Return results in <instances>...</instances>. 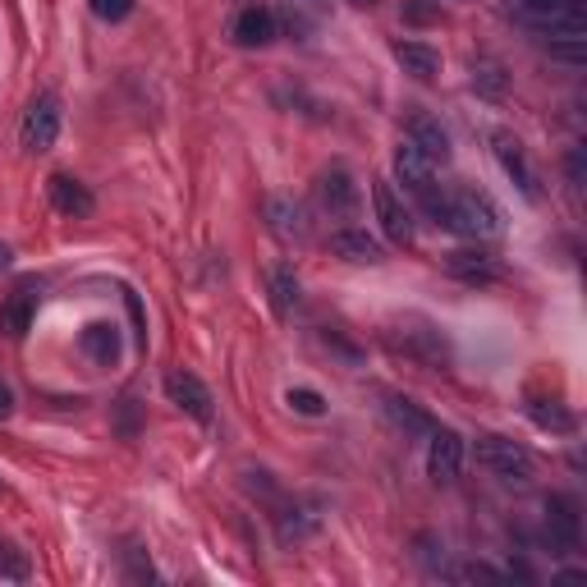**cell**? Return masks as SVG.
Returning <instances> with one entry per match:
<instances>
[{"label": "cell", "instance_id": "52a82bcc", "mask_svg": "<svg viewBox=\"0 0 587 587\" xmlns=\"http://www.w3.org/2000/svg\"><path fill=\"white\" fill-rule=\"evenodd\" d=\"M546 533H551V546L560 551V555L578 551V542H583V514H578L574 496H551L546 501Z\"/></svg>", "mask_w": 587, "mask_h": 587}, {"label": "cell", "instance_id": "83f0119b", "mask_svg": "<svg viewBox=\"0 0 587 587\" xmlns=\"http://www.w3.org/2000/svg\"><path fill=\"white\" fill-rule=\"evenodd\" d=\"M290 409L303 413V418H322V413H326V399H322L313 386H294V390H290Z\"/></svg>", "mask_w": 587, "mask_h": 587}, {"label": "cell", "instance_id": "4316f807", "mask_svg": "<svg viewBox=\"0 0 587 587\" xmlns=\"http://www.w3.org/2000/svg\"><path fill=\"white\" fill-rule=\"evenodd\" d=\"M418 565H422L427 574H446V542L431 537V533H422V537H418Z\"/></svg>", "mask_w": 587, "mask_h": 587}, {"label": "cell", "instance_id": "d6a6232c", "mask_svg": "<svg viewBox=\"0 0 587 587\" xmlns=\"http://www.w3.org/2000/svg\"><path fill=\"white\" fill-rule=\"evenodd\" d=\"M518 6H523V10H528L533 19H546L551 10H560V6H565V0H518Z\"/></svg>", "mask_w": 587, "mask_h": 587}, {"label": "cell", "instance_id": "9c48e42d", "mask_svg": "<svg viewBox=\"0 0 587 587\" xmlns=\"http://www.w3.org/2000/svg\"><path fill=\"white\" fill-rule=\"evenodd\" d=\"M373 207H377V221H381L390 243H413V211L395 198V189L386 179L373 184Z\"/></svg>", "mask_w": 587, "mask_h": 587}, {"label": "cell", "instance_id": "8fae6325", "mask_svg": "<svg viewBox=\"0 0 587 587\" xmlns=\"http://www.w3.org/2000/svg\"><path fill=\"white\" fill-rule=\"evenodd\" d=\"M317 202H322L331 216H349V211L358 207V184H354V175H349L345 166L322 170V179H317Z\"/></svg>", "mask_w": 587, "mask_h": 587}, {"label": "cell", "instance_id": "277c9868", "mask_svg": "<svg viewBox=\"0 0 587 587\" xmlns=\"http://www.w3.org/2000/svg\"><path fill=\"white\" fill-rule=\"evenodd\" d=\"M491 143H496V157H501L505 175L514 179V189L528 198V202H537V198H542V179H537V166L528 161V151H523V143H518L514 134H505V129L491 134Z\"/></svg>", "mask_w": 587, "mask_h": 587}, {"label": "cell", "instance_id": "836d02e7", "mask_svg": "<svg viewBox=\"0 0 587 587\" xmlns=\"http://www.w3.org/2000/svg\"><path fill=\"white\" fill-rule=\"evenodd\" d=\"M6 418H14V390H10V381H0V422Z\"/></svg>", "mask_w": 587, "mask_h": 587}, {"label": "cell", "instance_id": "603a6c76", "mask_svg": "<svg viewBox=\"0 0 587 587\" xmlns=\"http://www.w3.org/2000/svg\"><path fill=\"white\" fill-rule=\"evenodd\" d=\"M271 307L281 317H290L298 307V275H294V266H275L271 271Z\"/></svg>", "mask_w": 587, "mask_h": 587}, {"label": "cell", "instance_id": "d4e9b609", "mask_svg": "<svg viewBox=\"0 0 587 587\" xmlns=\"http://www.w3.org/2000/svg\"><path fill=\"white\" fill-rule=\"evenodd\" d=\"M390 418L405 427V431H413V437H422V431H431V413H422L413 399H405V395H395L390 399Z\"/></svg>", "mask_w": 587, "mask_h": 587}, {"label": "cell", "instance_id": "7402d4cb", "mask_svg": "<svg viewBox=\"0 0 587 587\" xmlns=\"http://www.w3.org/2000/svg\"><path fill=\"white\" fill-rule=\"evenodd\" d=\"M473 87L482 92V97H505L510 74H505V65H501V60L478 55V60H473Z\"/></svg>", "mask_w": 587, "mask_h": 587}, {"label": "cell", "instance_id": "7a4b0ae2", "mask_svg": "<svg viewBox=\"0 0 587 587\" xmlns=\"http://www.w3.org/2000/svg\"><path fill=\"white\" fill-rule=\"evenodd\" d=\"M478 463L486 473H496L510 486H528L537 478V459L528 446H518L510 437H496V431H482L478 437Z\"/></svg>", "mask_w": 587, "mask_h": 587}, {"label": "cell", "instance_id": "5bb4252c", "mask_svg": "<svg viewBox=\"0 0 587 587\" xmlns=\"http://www.w3.org/2000/svg\"><path fill=\"white\" fill-rule=\"evenodd\" d=\"M409 143L422 151L431 166H437V161H450V134L441 129V119H431L427 111L409 115Z\"/></svg>", "mask_w": 587, "mask_h": 587}, {"label": "cell", "instance_id": "9a60e30c", "mask_svg": "<svg viewBox=\"0 0 587 587\" xmlns=\"http://www.w3.org/2000/svg\"><path fill=\"white\" fill-rule=\"evenodd\" d=\"M331 253L335 258H345V262H354V266H377L386 253H381V243L367 234V230H335L331 234Z\"/></svg>", "mask_w": 587, "mask_h": 587}, {"label": "cell", "instance_id": "d590c367", "mask_svg": "<svg viewBox=\"0 0 587 587\" xmlns=\"http://www.w3.org/2000/svg\"><path fill=\"white\" fill-rule=\"evenodd\" d=\"M354 6H363V10H373V6H381V0H354Z\"/></svg>", "mask_w": 587, "mask_h": 587}, {"label": "cell", "instance_id": "cb8c5ba5", "mask_svg": "<svg viewBox=\"0 0 587 587\" xmlns=\"http://www.w3.org/2000/svg\"><path fill=\"white\" fill-rule=\"evenodd\" d=\"M528 418L546 431H574V413L565 405H555V399H533L528 405Z\"/></svg>", "mask_w": 587, "mask_h": 587}, {"label": "cell", "instance_id": "4dcf8cb0", "mask_svg": "<svg viewBox=\"0 0 587 587\" xmlns=\"http://www.w3.org/2000/svg\"><path fill=\"white\" fill-rule=\"evenodd\" d=\"M565 175H569L574 189H583V184H587V147H583V143H574V147H569V157H565Z\"/></svg>", "mask_w": 587, "mask_h": 587}, {"label": "cell", "instance_id": "3957f363", "mask_svg": "<svg viewBox=\"0 0 587 587\" xmlns=\"http://www.w3.org/2000/svg\"><path fill=\"white\" fill-rule=\"evenodd\" d=\"M390 345L399 354H409L413 363H422V367H446L450 363V339H446V331L437 322H427V317H413V313L399 317L390 326Z\"/></svg>", "mask_w": 587, "mask_h": 587}, {"label": "cell", "instance_id": "44dd1931", "mask_svg": "<svg viewBox=\"0 0 587 587\" xmlns=\"http://www.w3.org/2000/svg\"><path fill=\"white\" fill-rule=\"evenodd\" d=\"M46 184H51V202H55V211H65V216H92V193L83 189L78 179H70V175H51Z\"/></svg>", "mask_w": 587, "mask_h": 587}, {"label": "cell", "instance_id": "1f68e13d", "mask_svg": "<svg viewBox=\"0 0 587 587\" xmlns=\"http://www.w3.org/2000/svg\"><path fill=\"white\" fill-rule=\"evenodd\" d=\"M129 578H134V583H147V578H157V574H151V560H143V551H138V546L129 551Z\"/></svg>", "mask_w": 587, "mask_h": 587}, {"label": "cell", "instance_id": "4fadbf2b", "mask_svg": "<svg viewBox=\"0 0 587 587\" xmlns=\"http://www.w3.org/2000/svg\"><path fill=\"white\" fill-rule=\"evenodd\" d=\"M446 271L454 275V281H469V285H486V281H496L501 275V266H496V258H491L486 249H454L450 258H446Z\"/></svg>", "mask_w": 587, "mask_h": 587}, {"label": "cell", "instance_id": "e0dca14e", "mask_svg": "<svg viewBox=\"0 0 587 587\" xmlns=\"http://www.w3.org/2000/svg\"><path fill=\"white\" fill-rule=\"evenodd\" d=\"M33 307H38L33 285H19L6 303H0V331H6L10 339H23V335H28V326H33Z\"/></svg>", "mask_w": 587, "mask_h": 587}, {"label": "cell", "instance_id": "ba28073f", "mask_svg": "<svg viewBox=\"0 0 587 587\" xmlns=\"http://www.w3.org/2000/svg\"><path fill=\"white\" fill-rule=\"evenodd\" d=\"M463 469V437L450 427H431V441H427V473L437 482H454Z\"/></svg>", "mask_w": 587, "mask_h": 587}, {"label": "cell", "instance_id": "30bf717a", "mask_svg": "<svg viewBox=\"0 0 587 587\" xmlns=\"http://www.w3.org/2000/svg\"><path fill=\"white\" fill-rule=\"evenodd\" d=\"M322 518H326V505L317 496H303L294 505H285L281 514H275V528H281V542H307L317 528H322Z\"/></svg>", "mask_w": 587, "mask_h": 587}, {"label": "cell", "instance_id": "f546056e", "mask_svg": "<svg viewBox=\"0 0 587 587\" xmlns=\"http://www.w3.org/2000/svg\"><path fill=\"white\" fill-rule=\"evenodd\" d=\"M546 46H551L555 60H565V65H578L583 51H587V38H551Z\"/></svg>", "mask_w": 587, "mask_h": 587}, {"label": "cell", "instance_id": "f1b7e54d", "mask_svg": "<svg viewBox=\"0 0 587 587\" xmlns=\"http://www.w3.org/2000/svg\"><path fill=\"white\" fill-rule=\"evenodd\" d=\"M87 6H92V14H97V19L119 23V19H129V14H134L138 0H87Z\"/></svg>", "mask_w": 587, "mask_h": 587}, {"label": "cell", "instance_id": "8992f818", "mask_svg": "<svg viewBox=\"0 0 587 587\" xmlns=\"http://www.w3.org/2000/svg\"><path fill=\"white\" fill-rule=\"evenodd\" d=\"M166 395H170V405H175L179 413H189L193 422H211V418H216V399H211V390L202 386V377L184 373V367L166 377Z\"/></svg>", "mask_w": 587, "mask_h": 587}, {"label": "cell", "instance_id": "2e32d148", "mask_svg": "<svg viewBox=\"0 0 587 587\" xmlns=\"http://www.w3.org/2000/svg\"><path fill=\"white\" fill-rule=\"evenodd\" d=\"M266 221H271V234L285 239V243H303L307 239V211L294 198H271L266 202Z\"/></svg>", "mask_w": 587, "mask_h": 587}, {"label": "cell", "instance_id": "484cf974", "mask_svg": "<svg viewBox=\"0 0 587 587\" xmlns=\"http://www.w3.org/2000/svg\"><path fill=\"white\" fill-rule=\"evenodd\" d=\"M0 578H10V583L28 578V555L14 542H6V537H0Z\"/></svg>", "mask_w": 587, "mask_h": 587}, {"label": "cell", "instance_id": "ffe728a7", "mask_svg": "<svg viewBox=\"0 0 587 587\" xmlns=\"http://www.w3.org/2000/svg\"><path fill=\"white\" fill-rule=\"evenodd\" d=\"M83 354H87L92 363H102V367L119 363V326H115V322H92V326L83 331Z\"/></svg>", "mask_w": 587, "mask_h": 587}, {"label": "cell", "instance_id": "ac0fdd59", "mask_svg": "<svg viewBox=\"0 0 587 587\" xmlns=\"http://www.w3.org/2000/svg\"><path fill=\"white\" fill-rule=\"evenodd\" d=\"M395 60L405 65V74H413L418 83H431L441 74V51L427 42H395Z\"/></svg>", "mask_w": 587, "mask_h": 587}, {"label": "cell", "instance_id": "5b68a950", "mask_svg": "<svg viewBox=\"0 0 587 587\" xmlns=\"http://www.w3.org/2000/svg\"><path fill=\"white\" fill-rule=\"evenodd\" d=\"M19 138H23V151H33V157H38V151H51L55 138H60V102L55 97H38L33 106H28Z\"/></svg>", "mask_w": 587, "mask_h": 587}, {"label": "cell", "instance_id": "d6986e66", "mask_svg": "<svg viewBox=\"0 0 587 587\" xmlns=\"http://www.w3.org/2000/svg\"><path fill=\"white\" fill-rule=\"evenodd\" d=\"M234 38H239V46H271L275 42V14L262 6H249L234 19Z\"/></svg>", "mask_w": 587, "mask_h": 587}, {"label": "cell", "instance_id": "7c38bea8", "mask_svg": "<svg viewBox=\"0 0 587 587\" xmlns=\"http://www.w3.org/2000/svg\"><path fill=\"white\" fill-rule=\"evenodd\" d=\"M395 175H399V184H405L409 193H418V198L437 193V184H431V179H437V166H431L413 143H399V151H395Z\"/></svg>", "mask_w": 587, "mask_h": 587}, {"label": "cell", "instance_id": "6da1fadb", "mask_svg": "<svg viewBox=\"0 0 587 587\" xmlns=\"http://www.w3.org/2000/svg\"><path fill=\"white\" fill-rule=\"evenodd\" d=\"M422 207H427V216L437 226H446V230H454V234H463V239H496L501 230H505V221H501V207L491 202L486 193H473V189H459V193H450V198H437V193H427L422 198Z\"/></svg>", "mask_w": 587, "mask_h": 587}, {"label": "cell", "instance_id": "e575fe53", "mask_svg": "<svg viewBox=\"0 0 587 587\" xmlns=\"http://www.w3.org/2000/svg\"><path fill=\"white\" fill-rule=\"evenodd\" d=\"M10 262H14V253H10V243H0V271H10Z\"/></svg>", "mask_w": 587, "mask_h": 587}]
</instances>
